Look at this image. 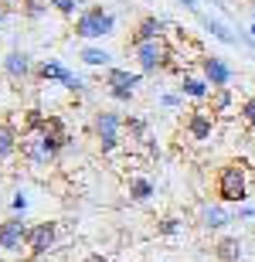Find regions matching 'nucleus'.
Here are the masks:
<instances>
[{
	"label": "nucleus",
	"instance_id": "1",
	"mask_svg": "<svg viewBox=\"0 0 255 262\" xmlns=\"http://www.w3.org/2000/svg\"><path fill=\"white\" fill-rule=\"evenodd\" d=\"M215 191H218V201L221 204H245L248 201V167L242 160H231L218 170V181H215Z\"/></svg>",
	"mask_w": 255,
	"mask_h": 262
},
{
	"label": "nucleus",
	"instance_id": "2",
	"mask_svg": "<svg viewBox=\"0 0 255 262\" xmlns=\"http://www.w3.org/2000/svg\"><path fill=\"white\" fill-rule=\"evenodd\" d=\"M72 28H75V38H82V41L112 38L116 34V14L106 7H85L79 17L72 20Z\"/></svg>",
	"mask_w": 255,
	"mask_h": 262
},
{
	"label": "nucleus",
	"instance_id": "3",
	"mask_svg": "<svg viewBox=\"0 0 255 262\" xmlns=\"http://www.w3.org/2000/svg\"><path fill=\"white\" fill-rule=\"evenodd\" d=\"M133 55H136V61H140V75H157V72L174 68V45H170L167 38L136 45Z\"/></svg>",
	"mask_w": 255,
	"mask_h": 262
},
{
	"label": "nucleus",
	"instance_id": "4",
	"mask_svg": "<svg viewBox=\"0 0 255 262\" xmlns=\"http://www.w3.org/2000/svg\"><path fill=\"white\" fill-rule=\"evenodd\" d=\"M92 133L99 140V154L112 157L119 150V136H123V116L112 113V109H99L92 116Z\"/></svg>",
	"mask_w": 255,
	"mask_h": 262
},
{
	"label": "nucleus",
	"instance_id": "5",
	"mask_svg": "<svg viewBox=\"0 0 255 262\" xmlns=\"http://www.w3.org/2000/svg\"><path fill=\"white\" fill-rule=\"evenodd\" d=\"M58 245V222H34L28 228V255L31 259H44Z\"/></svg>",
	"mask_w": 255,
	"mask_h": 262
},
{
	"label": "nucleus",
	"instance_id": "6",
	"mask_svg": "<svg viewBox=\"0 0 255 262\" xmlns=\"http://www.w3.org/2000/svg\"><path fill=\"white\" fill-rule=\"evenodd\" d=\"M28 228L31 222L24 214H10L0 222V252H20L28 249Z\"/></svg>",
	"mask_w": 255,
	"mask_h": 262
},
{
	"label": "nucleus",
	"instance_id": "7",
	"mask_svg": "<svg viewBox=\"0 0 255 262\" xmlns=\"http://www.w3.org/2000/svg\"><path fill=\"white\" fill-rule=\"evenodd\" d=\"M201 78L211 89H228L235 82V68L228 65L225 58H218V55H204L201 58Z\"/></svg>",
	"mask_w": 255,
	"mask_h": 262
},
{
	"label": "nucleus",
	"instance_id": "8",
	"mask_svg": "<svg viewBox=\"0 0 255 262\" xmlns=\"http://www.w3.org/2000/svg\"><path fill=\"white\" fill-rule=\"evenodd\" d=\"M197 225L204 232H225L228 225H235V214L228 211L221 201H204L197 208Z\"/></svg>",
	"mask_w": 255,
	"mask_h": 262
},
{
	"label": "nucleus",
	"instance_id": "9",
	"mask_svg": "<svg viewBox=\"0 0 255 262\" xmlns=\"http://www.w3.org/2000/svg\"><path fill=\"white\" fill-rule=\"evenodd\" d=\"M167 20L157 17V14H147V17L136 20V28H133V38H129V48H136V45H147V41H160L167 38Z\"/></svg>",
	"mask_w": 255,
	"mask_h": 262
},
{
	"label": "nucleus",
	"instance_id": "10",
	"mask_svg": "<svg viewBox=\"0 0 255 262\" xmlns=\"http://www.w3.org/2000/svg\"><path fill=\"white\" fill-rule=\"evenodd\" d=\"M41 140H44V146H48L51 157H58L61 150L72 143V133H68V126H65V119L48 116V123H44V129H41Z\"/></svg>",
	"mask_w": 255,
	"mask_h": 262
},
{
	"label": "nucleus",
	"instance_id": "11",
	"mask_svg": "<svg viewBox=\"0 0 255 262\" xmlns=\"http://www.w3.org/2000/svg\"><path fill=\"white\" fill-rule=\"evenodd\" d=\"M215 126H218V116H211L204 109H194V113H187V136L194 140V143H204V140H211L215 136Z\"/></svg>",
	"mask_w": 255,
	"mask_h": 262
},
{
	"label": "nucleus",
	"instance_id": "12",
	"mask_svg": "<svg viewBox=\"0 0 255 262\" xmlns=\"http://www.w3.org/2000/svg\"><path fill=\"white\" fill-rule=\"evenodd\" d=\"M28 164L41 167V164H51L55 157L48 154V146H44V140H41V133H20V150H17Z\"/></svg>",
	"mask_w": 255,
	"mask_h": 262
},
{
	"label": "nucleus",
	"instance_id": "13",
	"mask_svg": "<svg viewBox=\"0 0 255 262\" xmlns=\"http://www.w3.org/2000/svg\"><path fill=\"white\" fill-rule=\"evenodd\" d=\"M102 82H106V92H112V89L136 92L143 75H140V72H129V68H106V72H102Z\"/></svg>",
	"mask_w": 255,
	"mask_h": 262
},
{
	"label": "nucleus",
	"instance_id": "14",
	"mask_svg": "<svg viewBox=\"0 0 255 262\" xmlns=\"http://www.w3.org/2000/svg\"><path fill=\"white\" fill-rule=\"evenodd\" d=\"M20 150V129L14 119H0V164L14 160Z\"/></svg>",
	"mask_w": 255,
	"mask_h": 262
},
{
	"label": "nucleus",
	"instance_id": "15",
	"mask_svg": "<svg viewBox=\"0 0 255 262\" xmlns=\"http://www.w3.org/2000/svg\"><path fill=\"white\" fill-rule=\"evenodd\" d=\"M4 72H7V78H14V82L28 78L31 72H34V65H31V55H28L24 48H10L7 55H4Z\"/></svg>",
	"mask_w": 255,
	"mask_h": 262
},
{
	"label": "nucleus",
	"instance_id": "16",
	"mask_svg": "<svg viewBox=\"0 0 255 262\" xmlns=\"http://www.w3.org/2000/svg\"><path fill=\"white\" fill-rule=\"evenodd\" d=\"M34 75H38L41 82H58V85H68L75 72H68V68H65V61L48 58V61H38V65H34Z\"/></svg>",
	"mask_w": 255,
	"mask_h": 262
},
{
	"label": "nucleus",
	"instance_id": "17",
	"mask_svg": "<svg viewBox=\"0 0 255 262\" xmlns=\"http://www.w3.org/2000/svg\"><path fill=\"white\" fill-rule=\"evenodd\" d=\"M184 99H194V102H207V96H211V85H207L201 75H194V72H180V89H177Z\"/></svg>",
	"mask_w": 255,
	"mask_h": 262
},
{
	"label": "nucleus",
	"instance_id": "18",
	"mask_svg": "<svg viewBox=\"0 0 255 262\" xmlns=\"http://www.w3.org/2000/svg\"><path fill=\"white\" fill-rule=\"evenodd\" d=\"M215 259L218 262H242V255H245V245H242V238L238 235H218L215 242Z\"/></svg>",
	"mask_w": 255,
	"mask_h": 262
},
{
	"label": "nucleus",
	"instance_id": "19",
	"mask_svg": "<svg viewBox=\"0 0 255 262\" xmlns=\"http://www.w3.org/2000/svg\"><path fill=\"white\" fill-rule=\"evenodd\" d=\"M231 106H235V92L231 89H211V96H207V113L211 116H225Z\"/></svg>",
	"mask_w": 255,
	"mask_h": 262
},
{
	"label": "nucleus",
	"instance_id": "20",
	"mask_svg": "<svg viewBox=\"0 0 255 262\" xmlns=\"http://www.w3.org/2000/svg\"><path fill=\"white\" fill-rule=\"evenodd\" d=\"M126 191H129V198H133V201H136V204H147L150 198L157 194V187H153V181H150V177H143V174L129 177Z\"/></svg>",
	"mask_w": 255,
	"mask_h": 262
},
{
	"label": "nucleus",
	"instance_id": "21",
	"mask_svg": "<svg viewBox=\"0 0 255 262\" xmlns=\"http://www.w3.org/2000/svg\"><path fill=\"white\" fill-rule=\"evenodd\" d=\"M123 133L129 136V143H147L150 140V123L143 116H123Z\"/></svg>",
	"mask_w": 255,
	"mask_h": 262
},
{
	"label": "nucleus",
	"instance_id": "22",
	"mask_svg": "<svg viewBox=\"0 0 255 262\" xmlns=\"http://www.w3.org/2000/svg\"><path fill=\"white\" fill-rule=\"evenodd\" d=\"M79 61L88 68H112L109 61H112V55H109L106 48H99V45H85V48L79 51Z\"/></svg>",
	"mask_w": 255,
	"mask_h": 262
},
{
	"label": "nucleus",
	"instance_id": "23",
	"mask_svg": "<svg viewBox=\"0 0 255 262\" xmlns=\"http://www.w3.org/2000/svg\"><path fill=\"white\" fill-rule=\"evenodd\" d=\"M201 28H204L215 41H221V45H238V38L231 34V28H228V24H221L218 17H201Z\"/></svg>",
	"mask_w": 255,
	"mask_h": 262
},
{
	"label": "nucleus",
	"instance_id": "24",
	"mask_svg": "<svg viewBox=\"0 0 255 262\" xmlns=\"http://www.w3.org/2000/svg\"><path fill=\"white\" fill-rule=\"evenodd\" d=\"M85 4L88 0H48V7L55 10V14H61V17H68V20H75L85 10Z\"/></svg>",
	"mask_w": 255,
	"mask_h": 262
},
{
	"label": "nucleus",
	"instance_id": "25",
	"mask_svg": "<svg viewBox=\"0 0 255 262\" xmlns=\"http://www.w3.org/2000/svg\"><path fill=\"white\" fill-rule=\"evenodd\" d=\"M48 123V113H41V109H28L24 119H20V133H41Z\"/></svg>",
	"mask_w": 255,
	"mask_h": 262
},
{
	"label": "nucleus",
	"instance_id": "26",
	"mask_svg": "<svg viewBox=\"0 0 255 262\" xmlns=\"http://www.w3.org/2000/svg\"><path fill=\"white\" fill-rule=\"evenodd\" d=\"M20 14L28 20H41L48 14V0H24V4H20Z\"/></svg>",
	"mask_w": 255,
	"mask_h": 262
},
{
	"label": "nucleus",
	"instance_id": "27",
	"mask_svg": "<svg viewBox=\"0 0 255 262\" xmlns=\"http://www.w3.org/2000/svg\"><path fill=\"white\" fill-rule=\"evenodd\" d=\"M177 232H180V218L177 214H164L157 222V235H164V238H174Z\"/></svg>",
	"mask_w": 255,
	"mask_h": 262
},
{
	"label": "nucleus",
	"instance_id": "28",
	"mask_svg": "<svg viewBox=\"0 0 255 262\" xmlns=\"http://www.w3.org/2000/svg\"><path fill=\"white\" fill-rule=\"evenodd\" d=\"M238 116H242V123H245V126L255 133V96L242 99V106H238Z\"/></svg>",
	"mask_w": 255,
	"mask_h": 262
},
{
	"label": "nucleus",
	"instance_id": "29",
	"mask_svg": "<svg viewBox=\"0 0 255 262\" xmlns=\"http://www.w3.org/2000/svg\"><path fill=\"white\" fill-rule=\"evenodd\" d=\"M231 214H235V222H255V204H238Z\"/></svg>",
	"mask_w": 255,
	"mask_h": 262
},
{
	"label": "nucleus",
	"instance_id": "30",
	"mask_svg": "<svg viewBox=\"0 0 255 262\" xmlns=\"http://www.w3.org/2000/svg\"><path fill=\"white\" fill-rule=\"evenodd\" d=\"M10 211H14V214H24V211H28V194H24V191H17V194H14Z\"/></svg>",
	"mask_w": 255,
	"mask_h": 262
},
{
	"label": "nucleus",
	"instance_id": "31",
	"mask_svg": "<svg viewBox=\"0 0 255 262\" xmlns=\"http://www.w3.org/2000/svg\"><path fill=\"white\" fill-rule=\"evenodd\" d=\"M180 99H184L180 92H164V96H160V102H164L167 109H177V106H180Z\"/></svg>",
	"mask_w": 255,
	"mask_h": 262
},
{
	"label": "nucleus",
	"instance_id": "32",
	"mask_svg": "<svg viewBox=\"0 0 255 262\" xmlns=\"http://www.w3.org/2000/svg\"><path fill=\"white\" fill-rule=\"evenodd\" d=\"M109 96L116 99V102H133V92H123V89H112Z\"/></svg>",
	"mask_w": 255,
	"mask_h": 262
},
{
	"label": "nucleus",
	"instance_id": "33",
	"mask_svg": "<svg viewBox=\"0 0 255 262\" xmlns=\"http://www.w3.org/2000/svg\"><path fill=\"white\" fill-rule=\"evenodd\" d=\"M82 262H112V259H109V255H102V252H88Z\"/></svg>",
	"mask_w": 255,
	"mask_h": 262
},
{
	"label": "nucleus",
	"instance_id": "34",
	"mask_svg": "<svg viewBox=\"0 0 255 262\" xmlns=\"http://www.w3.org/2000/svg\"><path fill=\"white\" fill-rule=\"evenodd\" d=\"M184 10H191V14H197V0H177Z\"/></svg>",
	"mask_w": 255,
	"mask_h": 262
},
{
	"label": "nucleus",
	"instance_id": "35",
	"mask_svg": "<svg viewBox=\"0 0 255 262\" xmlns=\"http://www.w3.org/2000/svg\"><path fill=\"white\" fill-rule=\"evenodd\" d=\"M242 45H248V48H252V55H255V38H252V34H242Z\"/></svg>",
	"mask_w": 255,
	"mask_h": 262
},
{
	"label": "nucleus",
	"instance_id": "36",
	"mask_svg": "<svg viewBox=\"0 0 255 262\" xmlns=\"http://www.w3.org/2000/svg\"><path fill=\"white\" fill-rule=\"evenodd\" d=\"M7 17V4H4V0H0V20Z\"/></svg>",
	"mask_w": 255,
	"mask_h": 262
},
{
	"label": "nucleus",
	"instance_id": "37",
	"mask_svg": "<svg viewBox=\"0 0 255 262\" xmlns=\"http://www.w3.org/2000/svg\"><path fill=\"white\" fill-rule=\"evenodd\" d=\"M20 262H41V259H31V255H28V259H20Z\"/></svg>",
	"mask_w": 255,
	"mask_h": 262
},
{
	"label": "nucleus",
	"instance_id": "38",
	"mask_svg": "<svg viewBox=\"0 0 255 262\" xmlns=\"http://www.w3.org/2000/svg\"><path fill=\"white\" fill-rule=\"evenodd\" d=\"M252 38H255V24H252Z\"/></svg>",
	"mask_w": 255,
	"mask_h": 262
},
{
	"label": "nucleus",
	"instance_id": "39",
	"mask_svg": "<svg viewBox=\"0 0 255 262\" xmlns=\"http://www.w3.org/2000/svg\"><path fill=\"white\" fill-rule=\"evenodd\" d=\"M0 181H4V174H0Z\"/></svg>",
	"mask_w": 255,
	"mask_h": 262
}]
</instances>
